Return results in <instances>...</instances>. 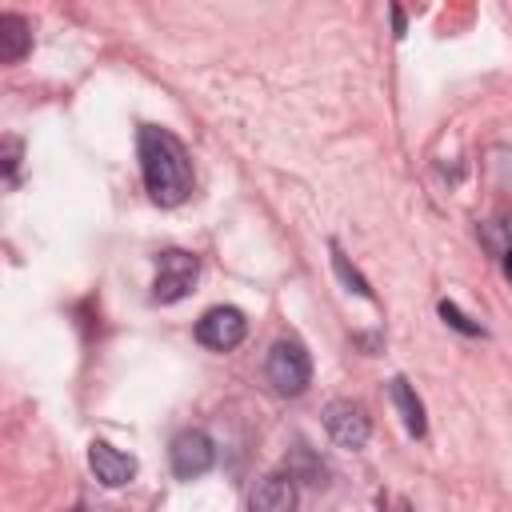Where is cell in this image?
Here are the masks:
<instances>
[{
    "mask_svg": "<svg viewBox=\"0 0 512 512\" xmlns=\"http://www.w3.org/2000/svg\"><path fill=\"white\" fill-rule=\"evenodd\" d=\"M324 428L340 448H364L372 436V420L356 400H332L324 408Z\"/></svg>",
    "mask_w": 512,
    "mask_h": 512,
    "instance_id": "277c9868",
    "label": "cell"
},
{
    "mask_svg": "<svg viewBox=\"0 0 512 512\" xmlns=\"http://www.w3.org/2000/svg\"><path fill=\"white\" fill-rule=\"evenodd\" d=\"M16 164H20V140H4V172H8V180H16Z\"/></svg>",
    "mask_w": 512,
    "mask_h": 512,
    "instance_id": "4fadbf2b",
    "label": "cell"
},
{
    "mask_svg": "<svg viewBox=\"0 0 512 512\" xmlns=\"http://www.w3.org/2000/svg\"><path fill=\"white\" fill-rule=\"evenodd\" d=\"M248 332V320L240 308H208L200 320H196V340L212 352H228L244 340Z\"/></svg>",
    "mask_w": 512,
    "mask_h": 512,
    "instance_id": "5b68a950",
    "label": "cell"
},
{
    "mask_svg": "<svg viewBox=\"0 0 512 512\" xmlns=\"http://www.w3.org/2000/svg\"><path fill=\"white\" fill-rule=\"evenodd\" d=\"M388 392H392V404H396V412H400L408 436H424V428H428V420H424V404L416 400V392L408 388V380L396 376V380L388 384Z\"/></svg>",
    "mask_w": 512,
    "mask_h": 512,
    "instance_id": "30bf717a",
    "label": "cell"
},
{
    "mask_svg": "<svg viewBox=\"0 0 512 512\" xmlns=\"http://www.w3.org/2000/svg\"><path fill=\"white\" fill-rule=\"evenodd\" d=\"M168 456H172V472H176V480H196V476H204V472L212 468L216 448H212L208 432L188 428V432H180V436L172 440Z\"/></svg>",
    "mask_w": 512,
    "mask_h": 512,
    "instance_id": "8992f818",
    "label": "cell"
},
{
    "mask_svg": "<svg viewBox=\"0 0 512 512\" xmlns=\"http://www.w3.org/2000/svg\"><path fill=\"white\" fill-rule=\"evenodd\" d=\"M392 24H396V36H404V12L400 8H392Z\"/></svg>",
    "mask_w": 512,
    "mask_h": 512,
    "instance_id": "5bb4252c",
    "label": "cell"
},
{
    "mask_svg": "<svg viewBox=\"0 0 512 512\" xmlns=\"http://www.w3.org/2000/svg\"><path fill=\"white\" fill-rule=\"evenodd\" d=\"M88 464H92L96 480L108 484V488H120V484H128V480L136 476V460L124 456V452H116V448L104 444V440H96V444L88 448Z\"/></svg>",
    "mask_w": 512,
    "mask_h": 512,
    "instance_id": "ba28073f",
    "label": "cell"
},
{
    "mask_svg": "<svg viewBox=\"0 0 512 512\" xmlns=\"http://www.w3.org/2000/svg\"><path fill=\"white\" fill-rule=\"evenodd\" d=\"M440 316H444V320H448L456 332H464V336H480V324H472V320H468V316H464L456 304H448V300H444V304H440Z\"/></svg>",
    "mask_w": 512,
    "mask_h": 512,
    "instance_id": "7c38bea8",
    "label": "cell"
},
{
    "mask_svg": "<svg viewBox=\"0 0 512 512\" xmlns=\"http://www.w3.org/2000/svg\"><path fill=\"white\" fill-rule=\"evenodd\" d=\"M504 268H508V276H512V248L504 252Z\"/></svg>",
    "mask_w": 512,
    "mask_h": 512,
    "instance_id": "9a60e30c",
    "label": "cell"
},
{
    "mask_svg": "<svg viewBox=\"0 0 512 512\" xmlns=\"http://www.w3.org/2000/svg\"><path fill=\"white\" fill-rule=\"evenodd\" d=\"M200 276V264L192 252L184 248H168L156 256V284H152V300L156 304H176L188 296V288L196 284Z\"/></svg>",
    "mask_w": 512,
    "mask_h": 512,
    "instance_id": "3957f363",
    "label": "cell"
},
{
    "mask_svg": "<svg viewBox=\"0 0 512 512\" xmlns=\"http://www.w3.org/2000/svg\"><path fill=\"white\" fill-rule=\"evenodd\" d=\"M136 152H140V172H144V188L160 208H176L188 200L192 192V160L188 148L156 124H144L136 132Z\"/></svg>",
    "mask_w": 512,
    "mask_h": 512,
    "instance_id": "6da1fadb",
    "label": "cell"
},
{
    "mask_svg": "<svg viewBox=\"0 0 512 512\" xmlns=\"http://www.w3.org/2000/svg\"><path fill=\"white\" fill-rule=\"evenodd\" d=\"M268 384L280 392V396H300L312 380V360H308V348L300 340H276L268 348Z\"/></svg>",
    "mask_w": 512,
    "mask_h": 512,
    "instance_id": "7a4b0ae2",
    "label": "cell"
},
{
    "mask_svg": "<svg viewBox=\"0 0 512 512\" xmlns=\"http://www.w3.org/2000/svg\"><path fill=\"white\" fill-rule=\"evenodd\" d=\"M32 48V28L20 12H4L0 16V60L4 64H16L24 60V52Z\"/></svg>",
    "mask_w": 512,
    "mask_h": 512,
    "instance_id": "9c48e42d",
    "label": "cell"
},
{
    "mask_svg": "<svg viewBox=\"0 0 512 512\" xmlns=\"http://www.w3.org/2000/svg\"><path fill=\"white\" fill-rule=\"evenodd\" d=\"M332 264H336L340 280H344V284H348L352 292H360V296H368V300H372V288H368V284H364V276H360V272H356V268H352V264L344 260V252H340L336 244H332Z\"/></svg>",
    "mask_w": 512,
    "mask_h": 512,
    "instance_id": "8fae6325",
    "label": "cell"
},
{
    "mask_svg": "<svg viewBox=\"0 0 512 512\" xmlns=\"http://www.w3.org/2000/svg\"><path fill=\"white\" fill-rule=\"evenodd\" d=\"M296 480H292V472L284 476V472H268L256 488H252V496H248V512H296Z\"/></svg>",
    "mask_w": 512,
    "mask_h": 512,
    "instance_id": "52a82bcc",
    "label": "cell"
}]
</instances>
